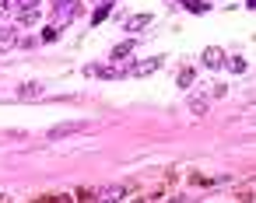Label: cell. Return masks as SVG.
<instances>
[{
    "label": "cell",
    "mask_w": 256,
    "mask_h": 203,
    "mask_svg": "<svg viewBox=\"0 0 256 203\" xmlns=\"http://www.w3.org/2000/svg\"><path fill=\"white\" fill-rule=\"evenodd\" d=\"M210 95H221V88H214ZM210 95H207V91H196V95L190 98V109H193L196 116H204V112H207V105H210Z\"/></svg>",
    "instance_id": "7a4b0ae2"
},
{
    "label": "cell",
    "mask_w": 256,
    "mask_h": 203,
    "mask_svg": "<svg viewBox=\"0 0 256 203\" xmlns=\"http://www.w3.org/2000/svg\"><path fill=\"white\" fill-rule=\"evenodd\" d=\"M18 21H22V25L39 21V0H22V7H18Z\"/></svg>",
    "instance_id": "6da1fadb"
},
{
    "label": "cell",
    "mask_w": 256,
    "mask_h": 203,
    "mask_svg": "<svg viewBox=\"0 0 256 203\" xmlns=\"http://www.w3.org/2000/svg\"><path fill=\"white\" fill-rule=\"evenodd\" d=\"M0 203H8V196H4V193H0Z\"/></svg>",
    "instance_id": "5bb4252c"
},
{
    "label": "cell",
    "mask_w": 256,
    "mask_h": 203,
    "mask_svg": "<svg viewBox=\"0 0 256 203\" xmlns=\"http://www.w3.org/2000/svg\"><path fill=\"white\" fill-rule=\"evenodd\" d=\"M130 53H134V42H123V46H120L112 56H116V60H123V56H130Z\"/></svg>",
    "instance_id": "30bf717a"
},
{
    "label": "cell",
    "mask_w": 256,
    "mask_h": 203,
    "mask_svg": "<svg viewBox=\"0 0 256 203\" xmlns=\"http://www.w3.org/2000/svg\"><path fill=\"white\" fill-rule=\"evenodd\" d=\"M204 63H207V67H221V53H218V49H207V53H204Z\"/></svg>",
    "instance_id": "ba28073f"
},
{
    "label": "cell",
    "mask_w": 256,
    "mask_h": 203,
    "mask_svg": "<svg viewBox=\"0 0 256 203\" xmlns=\"http://www.w3.org/2000/svg\"><path fill=\"white\" fill-rule=\"evenodd\" d=\"M0 4H11V0H0Z\"/></svg>",
    "instance_id": "9a60e30c"
},
{
    "label": "cell",
    "mask_w": 256,
    "mask_h": 203,
    "mask_svg": "<svg viewBox=\"0 0 256 203\" xmlns=\"http://www.w3.org/2000/svg\"><path fill=\"white\" fill-rule=\"evenodd\" d=\"M123 196H126V186H112V189L98 193V196H95V203H112V200H123Z\"/></svg>",
    "instance_id": "5b68a950"
},
{
    "label": "cell",
    "mask_w": 256,
    "mask_h": 203,
    "mask_svg": "<svg viewBox=\"0 0 256 203\" xmlns=\"http://www.w3.org/2000/svg\"><path fill=\"white\" fill-rule=\"evenodd\" d=\"M84 126H88V123H81V119H78V123H60V126H53V130H50V140L67 137V133H78V130H84Z\"/></svg>",
    "instance_id": "277c9868"
},
{
    "label": "cell",
    "mask_w": 256,
    "mask_h": 203,
    "mask_svg": "<svg viewBox=\"0 0 256 203\" xmlns=\"http://www.w3.org/2000/svg\"><path fill=\"white\" fill-rule=\"evenodd\" d=\"M39 91H42V84H25V88H18V98H32Z\"/></svg>",
    "instance_id": "9c48e42d"
},
{
    "label": "cell",
    "mask_w": 256,
    "mask_h": 203,
    "mask_svg": "<svg viewBox=\"0 0 256 203\" xmlns=\"http://www.w3.org/2000/svg\"><path fill=\"white\" fill-rule=\"evenodd\" d=\"M18 46V32H0V49H11Z\"/></svg>",
    "instance_id": "52a82bcc"
},
{
    "label": "cell",
    "mask_w": 256,
    "mask_h": 203,
    "mask_svg": "<svg viewBox=\"0 0 256 203\" xmlns=\"http://www.w3.org/2000/svg\"><path fill=\"white\" fill-rule=\"evenodd\" d=\"M53 4H56V21H70L74 14H78V0H53Z\"/></svg>",
    "instance_id": "3957f363"
},
{
    "label": "cell",
    "mask_w": 256,
    "mask_h": 203,
    "mask_svg": "<svg viewBox=\"0 0 256 203\" xmlns=\"http://www.w3.org/2000/svg\"><path fill=\"white\" fill-rule=\"evenodd\" d=\"M186 7H190V11H204V4H200V0H186Z\"/></svg>",
    "instance_id": "4fadbf2b"
},
{
    "label": "cell",
    "mask_w": 256,
    "mask_h": 203,
    "mask_svg": "<svg viewBox=\"0 0 256 203\" xmlns=\"http://www.w3.org/2000/svg\"><path fill=\"white\" fill-rule=\"evenodd\" d=\"M148 25V14H137V18H130V28L137 32V28H144Z\"/></svg>",
    "instance_id": "8fae6325"
},
{
    "label": "cell",
    "mask_w": 256,
    "mask_h": 203,
    "mask_svg": "<svg viewBox=\"0 0 256 203\" xmlns=\"http://www.w3.org/2000/svg\"><path fill=\"white\" fill-rule=\"evenodd\" d=\"M39 203H74V200L70 196H42Z\"/></svg>",
    "instance_id": "7c38bea8"
},
{
    "label": "cell",
    "mask_w": 256,
    "mask_h": 203,
    "mask_svg": "<svg viewBox=\"0 0 256 203\" xmlns=\"http://www.w3.org/2000/svg\"><path fill=\"white\" fill-rule=\"evenodd\" d=\"M158 67H162V60L154 56V60H144V63H137V67H134L130 74H137V77H144V74H151V70H158Z\"/></svg>",
    "instance_id": "8992f818"
}]
</instances>
